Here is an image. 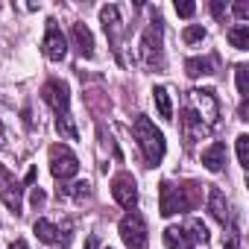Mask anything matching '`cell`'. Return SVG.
<instances>
[{"instance_id": "cell-1", "label": "cell", "mask_w": 249, "mask_h": 249, "mask_svg": "<svg viewBox=\"0 0 249 249\" xmlns=\"http://www.w3.org/2000/svg\"><path fill=\"white\" fill-rule=\"evenodd\" d=\"M220 123V100L214 91L208 88H191L182 100V111H179V126H182V138L188 147H194L196 141L208 138Z\"/></svg>"}, {"instance_id": "cell-2", "label": "cell", "mask_w": 249, "mask_h": 249, "mask_svg": "<svg viewBox=\"0 0 249 249\" xmlns=\"http://www.w3.org/2000/svg\"><path fill=\"white\" fill-rule=\"evenodd\" d=\"M202 188L199 182H185V185H173L170 179H164L159 185V214L161 217H173L182 211H194L202 202Z\"/></svg>"}, {"instance_id": "cell-3", "label": "cell", "mask_w": 249, "mask_h": 249, "mask_svg": "<svg viewBox=\"0 0 249 249\" xmlns=\"http://www.w3.org/2000/svg\"><path fill=\"white\" fill-rule=\"evenodd\" d=\"M41 100L56 111V132L62 138H68V141H76L79 129L73 126V117H71V91H68V82L47 79L41 85Z\"/></svg>"}, {"instance_id": "cell-4", "label": "cell", "mask_w": 249, "mask_h": 249, "mask_svg": "<svg viewBox=\"0 0 249 249\" xmlns=\"http://www.w3.org/2000/svg\"><path fill=\"white\" fill-rule=\"evenodd\" d=\"M132 132H135V138H138V147H141V153H144L147 167L161 164V159H164V153H167V141H164L161 129H156V123H153L147 114H138V117L132 120Z\"/></svg>"}, {"instance_id": "cell-5", "label": "cell", "mask_w": 249, "mask_h": 249, "mask_svg": "<svg viewBox=\"0 0 249 249\" xmlns=\"http://www.w3.org/2000/svg\"><path fill=\"white\" fill-rule=\"evenodd\" d=\"M161 36H164V21L153 9V18H150L144 36L138 41V56H141V62L150 71H164V44H161Z\"/></svg>"}, {"instance_id": "cell-6", "label": "cell", "mask_w": 249, "mask_h": 249, "mask_svg": "<svg viewBox=\"0 0 249 249\" xmlns=\"http://www.w3.org/2000/svg\"><path fill=\"white\" fill-rule=\"evenodd\" d=\"M208 229L202 220H185L182 226H167L164 229V243L167 249H194L199 243H208Z\"/></svg>"}, {"instance_id": "cell-7", "label": "cell", "mask_w": 249, "mask_h": 249, "mask_svg": "<svg viewBox=\"0 0 249 249\" xmlns=\"http://www.w3.org/2000/svg\"><path fill=\"white\" fill-rule=\"evenodd\" d=\"M117 231H120V240L126 243L129 249H147L150 246V237H147V223L138 211H129L117 223Z\"/></svg>"}, {"instance_id": "cell-8", "label": "cell", "mask_w": 249, "mask_h": 249, "mask_svg": "<svg viewBox=\"0 0 249 249\" xmlns=\"http://www.w3.org/2000/svg\"><path fill=\"white\" fill-rule=\"evenodd\" d=\"M50 173L59 179V182H68L79 173V159L73 156L71 147L65 144H53L50 147Z\"/></svg>"}, {"instance_id": "cell-9", "label": "cell", "mask_w": 249, "mask_h": 249, "mask_svg": "<svg viewBox=\"0 0 249 249\" xmlns=\"http://www.w3.org/2000/svg\"><path fill=\"white\" fill-rule=\"evenodd\" d=\"M41 53L50 62H62L68 56V38L62 36L56 18H47V30H44V38H41Z\"/></svg>"}, {"instance_id": "cell-10", "label": "cell", "mask_w": 249, "mask_h": 249, "mask_svg": "<svg viewBox=\"0 0 249 249\" xmlns=\"http://www.w3.org/2000/svg\"><path fill=\"white\" fill-rule=\"evenodd\" d=\"M111 196L123 208H135L138 205V185H135L132 173H117L111 179Z\"/></svg>"}, {"instance_id": "cell-11", "label": "cell", "mask_w": 249, "mask_h": 249, "mask_svg": "<svg viewBox=\"0 0 249 249\" xmlns=\"http://www.w3.org/2000/svg\"><path fill=\"white\" fill-rule=\"evenodd\" d=\"M33 231H36L38 240H44V243H50V246H62V249H68V243H71V223L56 226V223H50V220H36Z\"/></svg>"}, {"instance_id": "cell-12", "label": "cell", "mask_w": 249, "mask_h": 249, "mask_svg": "<svg viewBox=\"0 0 249 249\" xmlns=\"http://www.w3.org/2000/svg\"><path fill=\"white\" fill-rule=\"evenodd\" d=\"M100 21H103V30H106V36H108V41H111V50L117 53V59H120V33H123V24H120V9L117 6H103L100 9Z\"/></svg>"}, {"instance_id": "cell-13", "label": "cell", "mask_w": 249, "mask_h": 249, "mask_svg": "<svg viewBox=\"0 0 249 249\" xmlns=\"http://www.w3.org/2000/svg\"><path fill=\"white\" fill-rule=\"evenodd\" d=\"M0 196H3V202H6V208L15 214V217H21L24 211V188H21V182L9 173L3 182H0Z\"/></svg>"}, {"instance_id": "cell-14", "label": "cell", "mask_w": 249, "mask_h": 249, "mask_svg": "<svg viewBox=\"0 0 249 249\" xmlns=\"http://www.w3.org/2000/svg\"><path fill=\"white\" fill-rule=\"evenodd\" d=\"M205 188H208V211H211V217H214L220 226L234 223L231 208H229V202H226V194H223L217 185H205Z\"/></svg>"}, {"instance_id": "cell-15", "label": "cell", "mask_w": 249, "mask_h": 249, "mask_svg": "<svg viewBox=\"0 0 249 249\" xmlns=\"http://www.w3.org/2000/svg\"><path fill=\"white\" fill-rule=\"evenodd\" d=\"M71 36H73V44H76V53L82 59H94V36L85 24H73L71 27Z\"/></svg>"}, {"instance_id": "cell-16", "label": "cell", "mask_w": 249, "mask_h": 249, "mask_svg": "<svg viewBox=\"0 0 249 249\" xmlns=\"http://www.w3.org/2000/svg\"><path fill=\"white\" fill-rule=\"evenodd\" d=\"M202 164H205V170L220 173V170H223V164H226V144L214 141L211 147H205V150H202Z\"/></svg>"}, {"instance_id": "cell-17", "label": "cell", "mask_w": 249, "mask_h": 249, "mask_svg": "<svg viewBox=\"0 0 249 249\" xmlns=\"http://www.w3.org/2000/svg\"><path fill=\"white\" fill-rule=\"evenodd\" d=\"M185 73L191 76V79H199V76H211L214 73V59L211 56H194V59H188L185 62Z\"/></svg>"}, {"instance_id": "cell-18", "label": "cell", "mask_w": 249, "mask_h": 249, "mask_svg": "<svg viewBox=\"0 0 249 249\" xmlns=\"http://www.w3.org/2000/svg\"><path fill=\"white\" fill-rule=\"evenodd\" d=\"M153 103H156V108H159V114L164 120H173V103H170V91L164 85H156L153 88Z\"/></svg>"}, {"instance_id": "cell-19", "label": "cell", "mask_w": 249, "mask_h": 249, "mask_svg": "<svg viewBox=\"0 0 249 249\" xmlns=\"http://www.w3.org/2000/svg\"><path fill=\"white\" fill-rule=\"evenodd\" d=\"M226 38H229V44H231L234 50H249V24L231 27V30L226 33Z\"/></svg>"}, {"instance_id": "cell-20", "label": "cell", "mask_w": 249, "mask_h": 249, "mask_svg": "<svg viewBox=\"0 0 249 249\" xmlns=\"http://www.w3.org/2000/svg\"><path fill=\"white\" fill-rule=\"evenodd\" d=\"M237 94L240 100L249 97V68L246 65H237Z\"/></svg>"}, {"instance_id": "cell-21", "label": "cell", "mask_w": 249, "mask_h": 249, "mask_svg": "<svg viewBox=\"0 0 249 249\" xmlns=\"http://www.w3.org/2000/svg\"><path fill=\"white\" fill-rule=\"evenodd\" d=\"M237 161L240 167H249V135H237Z\"/></svg>"}, {"instance_id": "cell-22", "label": "cell", "mask_w": 249, "mask_h": 249, "mask_svg": "<svg viewBox=\"0 0 249 249\" xmlns=\"http://www.w3.org/2000/svg\"><path fill=\"white\" fill-rule=\"evenodd\" d=\"M62 194H71V196H76V199H88L91 196V188H88V182H79V185H73V188H59V196Z\"/></svg>"}, {"instance_id": "cell-23", "label": "cell", "mask_w": 249, "mask_h": 249, "mask_svg": "<svg viewBox=\"0 0 249 249\" xmlns=\"http://www.w3.org/2000/svg\"><path fill=\"white\" fill-rule=\"evenodd\" d=\"M223 249H240V231L234 223H229V231L223 237Z\"/></svg>"}, {"instance_id": "cell-24", "label": "cell", "mask_w": 249, "mask_h": 249, "mask_svg": "<svg viewBox=\"0 0 249 249\" xmlns=\"http://www.w3.org/2000/svg\"><path fill=\"white\" fill-rule=\"evenodd\" d=\"M182 38H185V44H196V41H202V38H205V30H202V27H196V24H191V27L182 33Z\"/></svg>"}, {"instance_id": "cell-25", "label": "cell", "mask_w": 249, "mask_h": 249, "mask_svg": "<svg viewBox=\"0 0 249 249\" xmlns=\"http://www.w3.org/2000/svg\"><path fill=\"white\" fill-rule=\"evenodd\" d=\"M194 12H196V6L191 3V0H182V3L176 0V15H182V18H191Z\"/></svg>"}, {"instance_id": "cell-26", "label": "cell", "mask_w": 249, "mask_h": 249, "mask_svg": "<svg viewBox=\"0 0 249 249\" xmlns=\"http://www.w3.org/2000/svg\"><path fill=\"white\" fill-rule=\"evenodd\" d=\"M231 12H234L240 21H246V18H249V3H246V0H237V3L231 6Z\"/></svg>"}, {"instance_id": "cell-27", "label": "cell", "mask_w": 249, "mask_h": 249, "mask_svg": "<svg viewBox=\"0 0 249 249\" xmlns=\"http://www.w3.org/2000/svg\"><path fill=\"white\" fill-rule=\"evenodd\" d=\"M44 199H47V194H44L41 188H33V194H30V202H33L36 208H41V205H44Z\"/></svg>"}, {"instance_id": "cell-28", "label": "cell", "mask_w": 249, "mask_h": 249, "mask_svg": "<svg viewBox=\"0 0 249 249\" xmlns=\"http://www.w3.org/2000/svg\"><path fill=\"white\" fill-rule=\"evenodd\" d=\"M211 12H214V18H217V21L223 18V12H226V6H223V0H214V3H211Z\"/></svg>"}, {"instance_id": "cell-29", "label": "cell", "mask_w": 249, "mask_h": 249, "mask_svg": "<svg viewBox=\"0 0 249 249\" xmlns=\"http://www.w3.org/2000/svg\"><path fill=\"white\" fill-rule=\"evenodd\" d=\"M9 249H30V246H27V240H15V243H9Z\"/></svg>"}, {"instance_id": "cell-30", "label": "cell", "mask_w": 249, "mask_h": 249, "mask_svg": "<svg viewBox=\"0 0 249 249\" xmlns=\"http://www.w3.org/2000/svg\"><path fill=\"white\" fill-rule=\"evenodd\" d=\"M85 249H97V237H94V234H91V237L85 240Z\"/></svg>"}, {"instance_id": "cell-31", "label": "cell", "mask_w": 249, "mask_h": 249, "mask_svg": "<svg viewBox=\"0 0 249 249\" xmlns=\"http://www.w3.org/2000/svg\"><path fill=\"white\" fill-rule=\"evenodd\" d=\"M6 176H9V170H6V167H3V164H0V182H3V179H6Z\"/></svg>"}, {"instance_id": "cell-32", "label": "cell", "mask_w": 249, "mask_h": 249, "mask_svg": "<svg viewBox=\"0 0 249 249\" xmlns=\"http://www.w3.org/2000/svg\"><path fill=\"white\" fill-rule=\"evenodd\" d=\"M106 249H111V246H106Z\"/></svg>"}]
</instances>
